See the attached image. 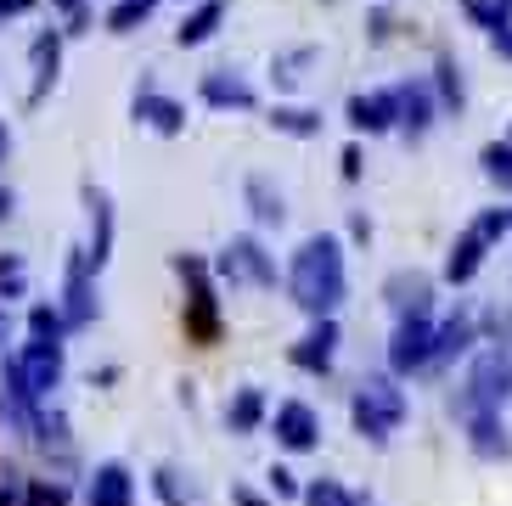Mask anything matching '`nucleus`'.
Returning a JSON list of instances; mask_svg holds the SVG:
<instances>
[{"mask_svg":"<svg viewBox=\"0 0 512 506\" xmlns=\"http://www.w3.org/2000/svg\"><path fill=\"white\" fill-rule=\"evenodd\" d=\"M287 287H293V304H304L310 315H332L338 298H344V253L338 237H310L293 253V270H287Z\"/></svg>","mask_w":512,"mask_h":506,"instance_id":"obj_1","label":"nucleus"},{"mask_svg":"<svg viewBox=\"0 0 512 506\" xmlns=\"http://www.w3.org/2000/svg\"><path fill=\"white\" fill-rule=\"evenodd\" d=\"M400 417H406V394L394 383H383V377H372V383L355 388V428L372 433V439H389L394 428H400Z\"/></svg>","mask_w":512,"mask_h":506,"instance_id":"obj_2","label":"nucleus"},{"mask_svg":"<svg viewBox=\"0 0 512 506\" xmlns=\"http://www.w3.org/2000/svg\"><path fill=\"white\" fill-rule=\"evenodd\" d=\"M501 231H512V214H507V209H490L479 225H467V237L451 248V265H445V276H451V282H467V276L484 265V248H490Z\"/></svg>","mask_w":512,"mask_h":506,"instance_id":"obj_3","label":"nucleus"},{"mask_svg":"<svg viewBox=\"0 0 512 506\" xmlns=\"http://www.w3.org/2000/svg\"><path fill=\"white\" fill-rule=\"evenodd\" d=\"M507 394H512V360L501 355V349H490V355H479V366L467 377V405L490 411V405H501Z\"/></svg>","mask_w":512,"mask_h":506,"instance_id":"obj_4","label":"nucleus"},{"mask_svg":"<svg viewBox=\"0 0 512 506\" xmlns=\"http://www.w3.org/2000/svg\"><path fill=\"white\" fill-rule=\"evenodd\" d=\"M17 383H23V394H51L62 377V349L57 343H34V349H23V355L12 360Z\"/></svg>","mask_w":512,"mask_h":506,"instance_id":"obj_5","label":"nucleus"},{"mask_svg":"<svg viewBox=\"0 0 512 506\" xmlns=\"http://www.w3.org/2000/svg\"><path fill=\"white\" fill-rule=\"evenodd\" d=\"M434 332H428V315H406L400 321V332H394V349H389V360H394V372H417V366H428L434 360Z\"/></svg>","mask_w":512,"mask_h":506,"instance_id":"obj_6","label":"nucleus"},{"mask_svg":"<svg viewBox=\"0 0 512 506\" xmlns=\"http://www.w3.org/2000/svg\"><path fill=\"white\" fill-rule=\"evenodd\" d=\"M220 270H226L231 282H271L276 270H271V259H265V248H259L254 237H237L226 248V259H220Z\"/></svg>","mask_w":512,"mask_h":506,"instance_id":"obj_7","label":"nucleus"},{"mask_svg":"<svg viewBox=\"0 0 512 506\" xmlns=\"http://www.w3.org/2000/svg\"><path fill=\"white\" fill-rule=\"evenodd\" d=\"M85 501H91V506H136V484H130V473H124L119 462H102L91 473Z\"/></svg>","mask_w":512,"mask_h":506,"instance_id":"obj_8","label":"nucleus"},{"mask_svg":"<svg viewBox=\"0 0 512 506\" xmlns=\"http://www.w3.org/2000/svg\"><path fill=\"white\" fill-rule=\"evenodd\" d=\"M316 433H321V422H316L310 405L287 400L282 411H276V439H282L287 450H310V445H316Z\"/></svg>","mask_w":512,"mask_h":506,"instance_id":"obj_9","label":"nucleus"},{"mask_svg":"<svg viewBox=\"0 0 512 506\" xmlns=\"http://www.w3.org/2000/svg\"><path fill=\"white\" fill-rule=\"evenodd\" d=\"M394 119H400V90L355 96V102H349V124H355V130H389Z\"/></svg>","mask_w":512,"mask_h":506,"instance_id":"obj_10","label":"nucleus"},{"mask_svg":"<svg viewBox=\"0 0 512 506\" xmlns=\"http://www.w3.org/2000/svg\"><path fill=\"white\" fill-rule=\"evenodd\" d=\"M332 343H338V327L321 321V327L293 349V366H304V372H327V366H332Z\"/></svg>","mask_w":512,"mask_h":506,"instance_id":"obj_11","label":"nucleus"},{"mask_svg":"<svg viewBox=\"0 0 512 506\" xmlns=\"http://www.w3.org/2000/svg\"><path fill=\"white\" fill-rule=\"evenodd\" d=\"M136 119H147L152 130L175 135V130L186 124V107H181V102H169V96H152V90H147V96H136Z\"/></svg>","mask_w":512,"mask_h":506,"instance_id":"obj_12","label":"nucleus"},{"mask_svg":"<svg viewBox=\"0 0 512 506\" xmlns=\"http://www.w3.org/2000/svg\"><path fill=\"white\" fill-rule=\"evenodd\" d=\"M85 197H91V253H85V259L102 270L107 265V248H113V209H107L102 192H85Z\"/></svg>","mask_w":512,"mask_h":506,"instance_id":"obj_13","label":"nucleus"},{"mask_svg":"<svg viewBox=\"0 0 512 506\" xmlns=\"http://www.w3.org/2000/svg\"><path fill=\"white\" fill-rule=\"evenodd\" d=\"M389 304L400 315H428V276H389Z\"/></svg>","mask_w":512,"mask_h":506,"instance_id":"obj_14","label":"nucleus"},{"mask_svg":"<svg viewBox=\"0 0 512 506\" xmlns=\"http://www.w3.org/2000/svg\"><path fill=\"white\" fill-rule=\"evenodd\" d=\"M85 253H79L74 265H68V327H85L91 321V282H85Z\"/></svg>","mask_w":512,"mask_h":506,"instance_id":"obj_15","label":"nucleus"},{"mask_svg":"<svg viewBox=\"0 0 512 506\" xmlns=\"http://www.w3.org/2000/svg\"><path fill=\"white\" fill-rule=\"evenodd\" d=\"M203 96H209L214 107H254V90L242 85L237 74H209L203 79Z\"/></svg>","mask_w":512,"mask_h":506,"instance_id":"obj_16","label":"nucleus"},{"mask_svg":"<svg viewBox=\"0 0 512 506\" xmlns=\"http://www.w3.org/2000/svg\"><path fill=\"white\" fill-rule=\"evenodd\" d=\"M220 17H226V0H209V6H197V12L181 23V34H175V40H181V45H203L214 29H220Z\"/></svg>","mask_w":512,"mask_h":506,"instance_id":"obj_17","label":"nucleus"},{"mask_svg":"<svg viewBox=\"0 0 512 506\" xmlns=\"http://www.w3.org/2000/svg\"><path fill=\"white\" fill-rule=\"evenodd\" d=\"M259 417H265V394H259V388H242L237 400L226 405V422H231L237 433H254Z\"/></svg>","mask_w":512,"mask_h":506,"instance_id":"obj_18","label":"nucleus"},{"mask_svg":"<svg viewBox=\"0 0 512 506\" xmlns=\"http://www.w3.org/2000/svg\"><path fill=\"white\" fill-rule=\"evenodd\" d=\"M57 57H62V45H57V34H46V40H34V102L46 96V85L57 79Z\"/></svg>","mask_w":512,"mask_h":506,"instance_id":"obj_19","label":"nucleus"},{"mask_svg":"<svg viewBox=\"0 0 512 506\" xmlns=\"http://www.w3.org/2000/svg\"><path fill=\"white\" fill-rule=\"evenodd\" d=\"M473 450H479V456H507V433L496 428V417H490V411H479V417H473Z\"/></svg>","mask_w":512,"mask_h":506,"instance_id":"obj_20","label":"nucleus"},{"mask_svg":"<svg viewBox=\"0 0 512 506\" xmlns=\"http://www.w3.org/2000/svg\"><path fill=\"white\" fill-rule=\"evenodd\" d=\"M400 119H406L411 135L428 130V90H422V85H406V90H400Z\"/></svg>","mask_w":512,"mask_h":506,"instance_id":"obj_21","label":"nucleus"},{"mask_svg":"<svg viewBox=\"0 0 512 506\" xmlns=\"http://www.w3.org/2000/svg\"><path fill=\"white\" fill-rule=\"evenodd\" d=\"M467 343H473V321H467V315H456L451 327L439 332V343H434V360H451V355H462Z\"/></svg>","mask_w":512,"mask_h":506,"instance_id":"obj_22","label":"nucleus"},{"mask_svg":"<svg viewBox=\"0 0 512 506\" xmlns=\"http://www.w3.org/2000/svg\"><path fill=\"white\" fill-rule=\"evenodd\" d=\"M484 175L496 180L501 192H512V141L507 147H484Z\"/></svg>","mask_w":512,"mask_h":506,"instance_id":"obj_23","label":"nucleus"},{"mask_svg":"<svg viewBox=\"0 0 512 506\" xmlns=\"http://www.w3.org/2000/svg\"><path fill=\"white\" fill-rule=\"evenodd\" d=\"M271 124H276V130H287V135H316V130H321L316 113H299V107H276Z\"/></svg>","mask_w":512,"mask_h":506,"instance_id":"obj_24","label":"nucleus"},{"mask_svg":"<svg viewBox=\"0 0 512 506\" xmlns=\"http://www.w3.org/2000/svg\"><path fill=\"white\" fill-rule=\"evenodd\" d=\"M304 501H310V506H361L355 495L344 490V484H332V478H321V484H310V490H304Z\"/></svg>","mask_w":512,"mask_h":506,"instance_id":"obj_25","label":"nucleus"},{"mask_svg":"<svg viewBox=\"0 0 512 506\" xmlns=\"http://www.w3.org/2000/svg\"><path fill=\"white\" fill-rule=\"evenodd\" d=\"M467 17H479L484 29H507V0H462Z\"/></svg>","mask_w":512,"mask_h":506,"instance_id":"obj_26","label":"nucleus"},{"mask_svg":"<svg viewBox=\"0 0 512 506\" xmlns=\"http://www.w3.org/2000/svg\"><path fill=\"white\" fill-rule=\"evenodd\" d=\"M248 203H254L259 220H282V197H276L265 180H248Z\"/></svg>","mask_w":512,"mask_h":506,"instance_id":"obj_27","label":"nucleus"},{"mask_svg":"<svg viewBox=\"0 0 512 506\" xmlns=\"http://www.w3.org/2000/svg\"><path fill=\"white\" fill-rule=\"evenodd\" d=\"M158 495H164L169 506H197V495L181 490V473H175V467H164V473H158Z\"/></svg>","mask_w":512,"mask_h":506,"instance_id":"obj_28","label":"nucleus"},{"mask_svg":"<svg viewBox=\"0 0 512 506\" xmlns=\"http://www.w3.org/2000/svg\"><path fill=\"white\" fill-rule=\"evenodd\" d=\"M29 327H34V343H57V332H62V315L40 304V310L29 315Z\"/></svg>","mask_w":512,"mask_h":506,"instance_id":"obj_29","label":"nucleus"},{"mask_svg":"<svg viewBox=\"0 0 512 506\" xmlns=\"http://www.w3.org/2000/svg\"><path fill=\"white\" fill-rule=\"evenodd\" d=\"M152 6H158V0H119V12L107 17V29H119V34H124L130 23H136V17H147Z\"/></svg>","mask_w":512,"mask_h":506,"instance_id":"obj_30","label":"nucleus"},{"mask_svg":"<svg viewBox=\"0 0 512 506\" xmlns=\"http://www.w3.org/2000/svg\"><path fill=\"white\" fill-rule=\"evenodd\" d=\"M29 506H68V495L57 484H29Z\"/></svg>","mask_w":512,"mask_h":506,"instance_id":"obj_31","label":"nucleus"},{"mask_svg":"<svg viewBox=\"0 0 512 506\" xmlns=\"http://www.w3.org/2000/svg\"><path fill=\"white\" fill-rule=\"evenodd\" d=\"M310 57H316V51H293V57H282V62H276V79H287V85H293V79H299V68Z\"/></svg>","mask_w":512,"mask_h":506,"instance_id":"obj_32","label":"nucleus"},{"mask_svg":"<svg viewBox=\"0 0 512 506\" xmlns=\"http://www.w3.org/2000/svg\"><path fill=\"white\" fill-rule=\"evenodd\" d=\"M0 287H6V293L23 287V265H17V259H0Z\"/></svg>","mask_w":512,"mask_h":506,"instance_id":"obj_33","label":"nucleus"},{"mask_svg":"<svg viewBox=\"0 0 512 506\" xmlns=\"http://www.w3.org/2000/svg\"><path fill=\"white\" fill-rule=\"evenodd\" d=\"M355 175H361V152L349 147V152H344V180H355Z\"/></svg>","mask_w":512,"mask_h":506,"instance_id":"obj_34","label":"nucleus"},{"mask_svg":"<svg viewBox=\"0 0 512 506\" xmlns=\"http://www.w3.org/2000/svg\"><path fill=\"white\" fill-rule=\"evenodd\" d=\"M271 484H276L282 495H293V473H287V467H276V473H271Z\"/></svg>","mask_w":512,"mask_h":506,"instance_id":"obj_35","label":"nucleus"},{"mask_svg":"<svg viewBox=\"0 0 512 506\" xmlns=\"http://www.w3.org/2000/svg\"><path fill=\"white\" fill-rule=\"evenodd\" d=\"M0 506H17V484H12V478L0 484Z\"/></svg>","mask_w":512,"mask_h":506,"instance_id":"obj_36","label":"nucleus"},{"mask_svg":"<svg viewBox=\"0 0 512 506\" xmlns=\"http://www.w3.org/2000/svg\"><path fill=\"white\" fill-rule=\"evenodd\" d=\"M231 501H237V506H265V501H254L248 490H231Z\"/></svg>","mask_w":512,"mask_h":506,"instance_id":"obj_37","label":"nucleus"},{"mask_svg":"<svg viewBox=\"0 0 512 506\" xmlns=\"http://www.w3.org/2000/svg\"><path fill=\"white\" fill-rule=\"evenodd\" d=\"M496 51H507V57H512V34L507 29H496Z\"/></svg>","mask_w":512,"mask_h":506,"instance_id":"obj_38","label":"nucleus"},{"mask_svg":"<svg viewBox=\"0 0 512 506\" xmlns=\"http://www.w3.org/2000/svg\"><path fill=\"white\" fill-rule=\"evenodd\" d=\"M23 6H29V0H0V17H6V12H23Z\"/></svg>","mask_w":512,"mask_h":506,"instance_id":"obj_39","label":"nucleus"},{"mask_svg":"<svg viewBox=\"0 0 512 506\" xmlns=\"http://www.w3.org/2000/svg\"><path fill=\"white\" fill-rule=\"evenodd\" d=\"M6 214H12V192H0V220H6Z\"/></svg>","mask_w":512,"mask_h":506,"instance_id":"obj_40","label":"nucleus"},{"mask_svg":"<svg viewBox=\"0 0 512 506\" xmlns=\"http://www.w3.org/2000/svg\"><path fill=\"white\" fill-rule=\"evenodd\" d=\"M6 141H12V135H6V124H0V158H6Z\"/></svg>","mask_w":512,"mask_h":506,"instance_id":"obj_41","label":"nucleus"}]
</instances>
